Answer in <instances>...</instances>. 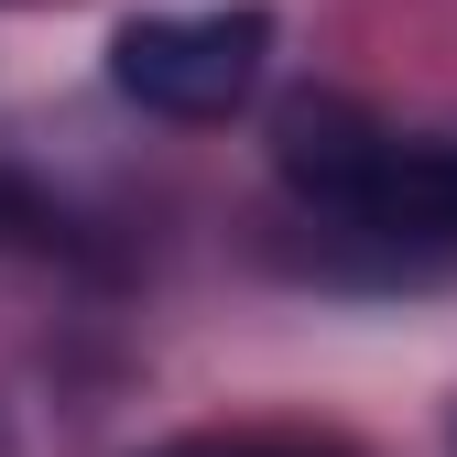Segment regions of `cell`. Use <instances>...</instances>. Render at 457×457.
<instances>
[{
  "instance_id": "obj_2",
  "label": "cell",
  "mask_w": 457,
  "mask_h": 457,
  "mask_svg": "<svg viewBox=\"0 0 457 457\" xmlns=\"http://www.w3.org/2000/svg\"><path fill=\"white\" fill-rule=\"evenodd\" d=\"M272 66V12L262 0H218V12H142L109 33V87L142 98L153 120H228L251 109Z\"/></svg>"
},
{
  "instance_id": "obj_3",
  "label": "cell",
  "mask_w": 457,
  "mask_h": 457,
  "mask_svg": "<svg viewBox=\"0 0 457 457\" xmlns=\"http://www.w3.org/2000/svg\"><path fill=\"white\" fill-rule=\"evenodd\" d=\"M153 457H349L337 436H295V425H228V436H175Z\"/></svg>"
},
{
  "instance_id": "obj_1",
  "label": "cell",
  "mask_w": 457,
  "mask_h": 457,
  "mask_svg": "<svg viewBox=\"0 0 457 457\" xmlns=\"http://www.w3.org/2000/svg\"><path fill=\"white\" fill-rule=\"evenodd\" d=\"M272 163L316 218L360 228V240L457 251V142H403L349 98H305V109H283Z\"/></svg>"
}]
</instances>
